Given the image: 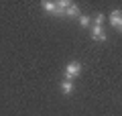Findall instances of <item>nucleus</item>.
<instances>
[{
  "label": "nucleus",
  "mask_w": 122,
  "mask_h": 116,
  "mask_svg": "<svg viewBox=\"0 0 122 116\" xmlns=\"http://www.w3.org/2000/svg\"><path fill=\"white\" fill-rule=\"evenodd\" d=\"M41 6H43V10L47 14H51V16H65V12L57 6V0H45Z\"/></svg>",
  "instance_id": "1"
},
{
  "label": "nucleus",
  "mask_w": 122,
  "mask_h": 116,
  "mask_svg": "<svg viewBox=\"0 0 122 116\" xmlns=\"http://www.w3.org/2000/svg\"><path fill=\"white\" fill-rule=\"evenodd\" d=\"M79 73H81V63H79V61H69L67 67H65V77H63V79H71V82H73Z\"/></svg>",
  "instance_id": "2"
},
{
  "label": "nucleus",
  "mask_w": 122,
  "mask_h": 116,
  "mask_svg": "<svg viewBox=\"0 0 122 116\" xmlns=\"http://www.w3.org/2000/svg\"><path fill=\"white\" fill-rule=\"evenodd\" d=\"M110 25H112L114 29L122 31V10H112V12H110Z\"/></svg>",
  "instance_id": "3"
},
{
  "label": "nucleus",
  "mask_w": 122,
  "mask_h": 116,
  "mask_svg": "<svg viewBox=\"0 0 122 116\" xmlns=\"http://www.w3.org/2000/svg\"><path fill=\"white\" fill-rule=\"evenodd\" d=\"M92 39H94V41H100V43H104V41H106V33H104V29H102L100 25H94V26H92Z\"/></svg>",
  "instance_id": "4"
},
{
  "label": "nucleus",
  "mask_w": 122,
  "mask_h": 116,
  "mask_svg": "<svg viewBox=\"0 0 122 116\" xmlns=\"http://www.w3.org/2000/svg\"><path fill=\"white\" fill-rule=\"evenodd\" d=\"M59 88H61V92H63L65 96H69L71 92H73V82H71V79H61Z\"/></svg>",
  "instance_id": "5"
},
{
  "label": "nucleus",
  "mask_w": 122,
  "mask_h": 116,
  "mask_svg": "<svg viewBox=\"0 0 122 116\" xmlns=\"http://www.w3.org/2000/svg\"><path fill=\"white\" fill-rule=\"evenodd\" d=\"M65 16H71V18H75V16H81V14H79V6L71 2V4L67 6V10H65Z\"/></svg>",
  "instance_id": "6"
},
{
  "label": "nucleus",
  "mask_w": 122,
  "mask_h": 116,
  "mask_svg": "<svg viewBox=\"0 0 122 116\" xmlns=\"http://www.w3.org/2000/svg\"><path fill=\"white\" fill-rule=\"evenodd\" d=\"M79 25H81L83 29H87V26L92 25V18L90 16H79Z\"/></svg>",
  "instance_id": "7"
},
{
  "label": "nucleus",
  "mask_w": 122,
  "mask_h": 116,
  "mask_svg": "<svg viewBox=\"0 0 122 116\" xmlns=\"http://www.w3.org/2000/svg\"><path fill=\"white\" fill-rule=\"evenodd\" d=\"M104 18H106V16H104L102 12H100V14H96V22H94V25H100V26H102V22H104Z\"/></svg>",
  "instance_id": "8"
}]
</instances>
